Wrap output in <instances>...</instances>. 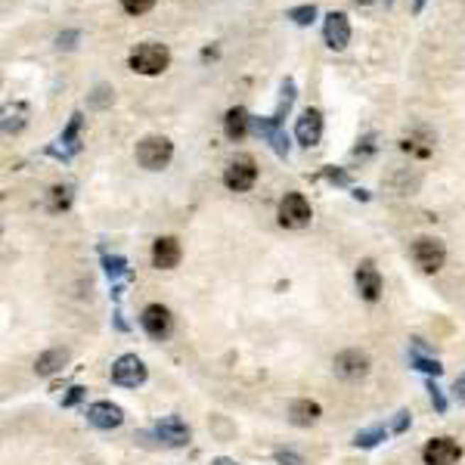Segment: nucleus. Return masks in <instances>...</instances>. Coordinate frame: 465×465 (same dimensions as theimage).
Returning a JSON list of instances; mask_svg holds the SVG:
<instances>
[{
  "mask_svg": "<svg viewBox=\"0 0 465 465\" xmlns=\"http://www.w3.org/2000/svg\"><path fill=\"white\" fill-rule=\"evenodd\" d=\"M128 65L137 75H162L171 65V50L165 44H155V40H146V44H137L131 50Z\"/></svg>",
  "mask_w": 465,
  "mask_h": 465,
  "instance_id": "obj_1",
  "label": "nucleus"
},
{
  "mask_svg": "<svg viewBox=\"0 0 465 465\" xmlns=\"http://www.w3.org/2000/svg\"><path fill=\"white\" fill-rule=\"evenodd\" d=\"M171 158H174V143L162 137V133H149V137H143L137 143V162L146 171H162Z\"/></svg>",
  "mask_w": 465,
  "mask_h": 465,
  "instance_id": "obj_2",
  "label": "nucleus"
},
{
  "mask_svg": "<svg viewBox=\"0 0 465 465\" xmlns=\"http://www.w3.org/2000/svg\"><path fill=\"white\" fill-rule=\"evenodd\" d=\"M255 180H258V165H255V158L245 155V152L236 155L224 171V183H226V190H233V192H248L251 186H255Z\"/></svg>",
  "mask_w": 465,
  "mask_h": 465,
  "instance_id": "obj_3",
  "label": "nucleus"
},
{
  "mask_svg": "<svg viewBox=\"0 0 465 465\" xmlns=\"http://www.w3.org/2000/svg\"><path fill=\"white\" fill-rule=\"evenodd\" d=\"M412 261H416V267H422L425 273H437V270L444 267L447 261V248L441 239H434V236H419L416 242H412Z\"/></svg>",
  "mask_w": 465,
  "mask_h": 465,
  "instance_id": "obj_4",
  "label": "nucleus"
},
{
  "mask_svg": "<svg viewBox=\"0 0 465 465\" xmlns=\"http://www.w3.org/2000/svg\"><path fill=\"white\" fill-rule=\"evenodd\" d=\"M310 202L301 196V192H285L283 202H279V224L292 226V230H301V226L310 224Z\"/></svg>",
  "mask_w": 465,
  "mask_h": 465,
  "instance_id": "obj_5",
  "label": "nucleus"
},
{
  "mask_svg": "<svg viewBox=\"0 0 465 465\" xmlns=\"http://www.w3.org/2000/svg\"><path fill=\"white\" fill-rule=\"evenodd\" d=\"M112 382L121 385V388H140L146 382V366L137 354H124V357L115 360L112 366Z\"/></svg>",
  "mask_w": 465,
  "mask_h": 465,
  "instance_id": "obj_6",
  "label": "nucleus"
},
{
  "mask_svg": "<svg viewBox=\"0 0 465 465\" xmlns=\"http://www.w3.org/2000/svg\"><path fill=\"white\" fill-rule=\"evenodd\" d=\"M462 456V447L453 441V437H431L422 450V459L425 465H456Z\"/></svg>",
  "mask_w": 465,
  "mask_h": 465,
  "instance_id": "obj_7",
  "label": "nucleus"
},
{
  "mask_svg": "<svg viewBox=\"0 0 465 465\" xmlns=\"http://www.w3.org/2000/svg\"><path fill=\"white\" fill-rule=\"evenodd\" d=\"M155 437L165 447H186L190 444V425L180 416H165L155 422Z\"/></svg>",
  "mask_w": 465,
  "mask_h": 465,
  "instance_id": "obj_8",
  "label": "nucleus"
},
{
  "mask_svg": "<svg viewBox=\"0 0 465 465\" xmlns=\"http://www.w3.org/2000/svg\"><path fill=\"white\" fill-rule=\"evenodd\" d=\"M335 372L348 382H357L369 372V354L366 351H341L335 357Z\"/></svg>",
  "mask_w": 465,
  "mask_h": 465,
  "instance_id": "obj_9",
  "label": "nucleus"
},
{
  "mask_svg": "<svg viewBox=\"0 0 465 465\" xmlns=\"http://www.w3.org/2000/svg\"><path fill=\"white\" fill-rule=\"evenodd\" d=\"M323 38L329 50H344L351 44V19L344 13H329L323 25Z\"/></svg>",
  "mask_w": 465,
  "mask_h": 465,
  "instance_id": "obj_10",
  "label": "nucleus"
},
{
  "mask_svg": "<svg viewBox=\"0 0 465 465\" xmlns=\"http://www.w3.org/2000/svg\"><path fill=\"white\" fill-rule=\"evenodd\" d=\"M87 422L93 428H103V431L118 428L124 422V410L112 400H97V403H90L87 407Z\"/></svg>",
  "mask_w": 465,
  "mask_h": 465,
  "instance_id": "obj_11",
  "label": "nucleus"
},
{
  "mask_svg": "<svg viewBox=\"0 0 465 465\" xmlns=\"http://www.w3.org/2000/svg\"><path fill=\"white\" fill-rule=\"evenodd\" d=\"M295 137H298L301 146H317L319 137H323V115H319V109H304L298 124H295Z\"/></svg>",
  "mask_w": 465,
  "mask_h": 465,
  "instance_id": "obj_12",
  "label": "nucleus"
},
{
  "mask_svg": "<svg viewBox=\"0 0 465 465\" xmlns=\"http://www.w3.org/2000/svg\"><path fill=\"white\" fill-rule=\"evenodd\" d=\"M152 264L158 270H174L180 264V242H177L174 236H158V239L152 242Z\"/></svg>",
  "mask_w": 465,
  "mask_h": 465,
  "instance_id": "obj_13",
  "label": "nucleus"
},
{
  "mask_svg": "<svg viewBox=\"0 0 465 465\" xmlns=\"http://www.w3.org/2000/svg\"><path fill=\"white\" fill-rule=\"evenodd\" d=\"M357 292H360V298H366V301H378V295H382V276H378V270L372 261H363V264L357 267Z\"/></svg>",
  "mask_w": 465,
  "mask_h": 465,
  "instance_id": "obj_14",
  "label": "nucleus"
},
{
  "mask_svg": "<svg viewBox=\"0 0 465 465\" xmlns=\"http://www.w3.org/2000/svg\"><path fill=\"white\" fill-rule=\"evenodd\" d=\"M140 323L152 338H165L168 332H171V314H168L165 304H149V307L143 310Z\"/></svg>",
  "mask_w": 465,
  "mask_h": 465,
  "instance_id": "obj_15",
  "label": "nucleus"
},
{
  "mask_svg": "<svg viewBox=\"0 0 465 465\" xmlns=\"http://www.w3.org/2000/svg\"><path fill=\"white\" fill-rule=\"evenodd\" d=\"M224 131H226V137H230V140H242L245 133L251 131V115H248V109L233 106L230 112H226V118H224Z\"/></svg>",
  "mask_w": 465,
  "mask_h": 465,
  "instance_id": "obj_16",
  "label": "nucleus"
},
{
  "mask_svg": "<svg viewBox=\"0 0 465 465\" xmlns=\"http://www.w3.org/2000/svg\"><path fill=\"white\" fill-rule=\"evenodd\" d=\"M69 363V351L65 348H53V351H44L40 357L35 360V372L38 376H53Z\"/></svg>",
  "mask_w": 465,
  "mask_h": 465,
  "instance_id": "obj_17",
  "label": "nucleus"
},
{
  "mask_svg": "<svg viewBox=\"0 0 465 465\" xmlns=\"http://www.w3.org/2000/svg\"><path fill=\"white\" fill-rule=\"evenodd\" d=\"M319 403L317 400H295L292 407H289V419L295 422V425H314V422L319 419Z\"/></svg>",
  "mask_w": 465,
  "mask_h": 465,
  "instance_id": "obj_18",
  "label": "nucleus"
},
{
  "mask_svg": "<svg viewBox=\"0 0 465 465\" xmlns=\"http://www.w3.org/2000/svg\"><path fill=\"white\" fill-rule=\"evenodd\" d=\"M81 112H75L72 115V121H69V128L62 131V137H59V143L65 146V152H62V158H69L72 152H78V133H81Z\"/></svg>",
  "mask_w": 465,
  "mask_h": 465,
  "instance_id": "obj_19",
  "label": "nucleus"
},
{
  "mask_svg": "<svg viewBox=\"0 0 465 465\" xmlns=\"http://www.w3.org/2000/svg\"><path fill=\"white\" fill-rule=\"evenodd\" d=\"M378 441H385V428H366V431H360L357 437H354V444L357 447H363V450H372V447H376Z\"/></svg>",
  "mask_w": 465,
  "mask_h": 465,
  "instance_id": "obj_20",
  "label": "nucleus"
},
{
  "mask_svg": "<svg viewBox=\"0 0 465 465\" xmlns=\"http://www.w3.org/2000/svg\"><path fill=\"white\" fill-rule=\"evenodd\" d=\"M285 16H289L295 25H310V22L317 19V6L314 4H304V6H295V10H289Z\"/></svg>",
  "mask_w": 465,
  "mask_h": 465,
  "instance_id": "obj_21",
  "label": "nucleus"
},
{
  "mask_svg": "<svg viewBox=\"0 0 465 465\" xmlns=\"http://www.w3.org/2000/svg\"><path fill=\"white\" fill-rule=\"evenodd\" d=\"M410 360L412 363H416V369H422V372H428V376H441V363H437V360H428V357H422V354H416V351H412L410 354Z\"/></svg>",
  "mask_w": 465,
  "mask_h": 465,
  "instance_id": "obj_22",
  "label": "nucleus"
},
{
  "mask_svg": "<svg viewBox=\"0 0 465 465\" xmlns=\"http://www.w3.org/2000/svg\"><path fill=\"white\" fill-rule=\"evenodd\" d=\"M121 6H124V13H131V16H143L155 6V0H121Z\"/></svg>",
  "mask_w": 465,
  "mask_h": 465,
  "instance_id": "obj_23",
  "label": "nucleus"
},
{
  "mask_svg": "<svg viewBox=\"0 0 465 465\" xmlns=\"http://www.w3.org/2000/svg\"><path fill=\"white\" fill-rule=\"evenodd\" d=\"M106 273L109 276H124V273H128V261H124V258H106Z\"/></svg>",
  "mask_w": 465,
  "mask_h": 465,
  "instance_id": "obj_24",
  "label": "nucleus"
},
{
  "mask_svg": "<svg viewBox=\"0 0 465 465\" xmlns=\"http://www.w3.org/2000/svg\"><path fill=\"white\" fill-rule=\"evenodd\" d=\"M69 186H53V208L59 211V208H65L69 205Z\"/></svg>",
  "mask_w": 465,
  "mask_h": 465,
  "instance_id": "obj_25",
  "label": "nucleus"
},
{
  "mask_svg": "<svg viewBox=\"0 0 465 465\" xmlns=\"http://www.w3.org/2000/svg\"><path fill=\"white\" fill-rule=\"evenodd\" d=\"M276 462H279V465H304L301 456L292 453V450H276Z\"/></svg>",
  "mask_w": 465,
  "mask_h": 465,
  "instance_id": "obj_26",
  "label": "nucleus"
},
{
  "mask_svg": "<svg viewBox=\"0 0 465 465\" xmlns=\"http://www.w3.org/2000/svg\"><path fill=\"white\" fill-rule=\"evenodd\" d=\"M428 391H431V403H434V407H437V412H444V410H447V400H444L441 388H437L434 382H431V385H428Z\"/></svg>",
  "mask_w": 465,
  "mask_h": 465,
  "instance_id": "obj_27",
  "label": "nucleus"
},
{
  "mask_svg": "<svg viewBox=\"0 0 465 465\" xmlns=\"http://www.w3.org/2000/svg\"><path fill=\"white\" fill-rule=\"evenodd\" d=\"M407 425H410V412H397V419H394V431H407Z\"/></svg>",
  "mask_w": 465,
  "mask_h": 465,
  "instance_id": "obj_28",
  "label": "nucleus"
},
{
  "mask_svg": "<svg viewBox=\"0 0 465 465\" xmlns=\"http://www.w3.org/2000/svg\"><path fill=\"white\" fill-rule=\"evenodd\" d=\"M81 397H84V388H72V394H69V397H65V400H62V403H65V407H75V403H78V400H81Z\"/></svg>",
  "mask_w": 465,
  "mask_h": 465,
  "instance_id": "obj_29",
  "label": "nucleus"
},
{
  "mask_svg": "<svg viewBox=\"0 0 465 465\" xmlns=\"http://www.w3.org/2000/svg\"><path fill=\"white\" fill-rule=\"evenodd\" d=\"M453 394L459 397V400H465V372H462L459 378H456V385H453Z\"/></svg>",
  "mask_w": 465,
  "mask_h": 465,
  "instance_id": "obj_30",
  "label": "nucleus"
},
{
  "mask_svg": "<svg viewBox=\"0 0 465 465\" xmlns=\"http://www.w3.org/2000/svg\"><path fill=\"white\" fill-rule=\"evenodd\" d=\"M75 38H78L75 31H69V35H59V47H75V44H72Z\"/></svg>",
  "mask_w": 465,
  "mask_h": 465,
  "instance_id": "obj_31",
  "label": "nucleus"
},
{
  "mask_svg": "<svg viewBox=\"0 0 465 465\" xmlns=\"http://www.w3.org/2000/svg\"><path fill=\"white\" fill-rule=\"evenodd\" d=\"M326 177L329 180H335V183H348V174H341V171H329Z\"/></svg>",
  "mask_w": 465,
  "mask_h": 465,
  "instance_id": "obj_32",
  "label": "nucleus"
},
{
  "mask_svg": "<svg viewBox=\"0 0 465 465\" xmlns=\"http://www.w3.org/2000/svg\"><path fill=\"white\" fill-rule=\"evenodd\" d=\"M211 465H239V462H233V459H226V456H217Z\"/></svg>",
  "mask_w": 465,
  "mask_h": 465,
  "instance_id": "obj_33",
  "label": "nucleus"
},
{
  "mask_svg": "<svg viewBox=\"0 0 465 465\" xmlns=\"http://www.w3.org/2000/svg\"><path fill=\"white\" fill-rule=\"evenodd\" d=\"M422 6H425V0H412V10H416V13L422 10Z\"/></svg>",
  "mask_w": 465,
  "mask_h": 465,
  "instance_id": "obj_34",
  "label": "nucleus"
},
{
  "mask_svg": "<svg viewBox=\"0 0 465 465\" xmlns=\"http://www.w3.org/2000/svg\"><path fill=\"white\" fill-rule=\"evenodd\" d=\"M357 4H363V6H366V4H372V0H357Z\"/></svg>",
  "mask_w": 465,
  "mask_h": 465,
  "instance_id": "obj_35",
  "label": "nucleus"
},
{
  "mask_svg": "<svg viewBox=\"0 0 465 465\" xmlns=\"http://www.w3.org/2000/svg\"><path fill=\"white\" fill-rule=\"evenodd\" d=\"M388 4H391V0H388Z\"/></svg>",
  "mask_w": 465,
  "mask_h": 465,
  "instance_id": "obj_36",
  "label": "nucleus"
}]
</instances>
